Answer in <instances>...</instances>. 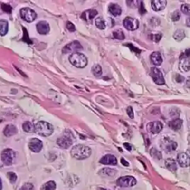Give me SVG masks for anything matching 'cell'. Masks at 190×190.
Here are the masks:
<instances>
[{
    "label": "cell",
    "mask_w": 190,
    "mask_h": 190,
    "mask_svg": "<svg viewBox=\"0 0 190 190\" xmlns=\"http://www.w3.org/2000/svg\"><path fill=\"white\" fill-rule=\"evenodd\" d=\"M181 57H187V58L190 57V48L186 49L185 52H184V54L182 55Z\"/></svg>",
    "instance_id": "cell-46"
},
{
    "label": "cell",
    "mask_w": 190,
    "mask_h": 190,
    "mask_svg": "<svg viewBox=\"0 0 190 190\" xmlns=\"http://www.w3.org/2000/svg\"><path fill=\"white\" fill-rule=\"evenodd\" d=\"M177 161L180 167H188L190 165V151L181 152L177 155Z\"/></svg>",
    "instance_id": "cell-10"
},
{
    "label": "cell",
    "mask_w": 190,
    "mask_h": 190,
    "mask_svg": "<svg viewBox=\"0 0 190 190\" xmlns=\"http://www.w3.org/2000/svg\"><path fill=\"white\" fill-rule=\"evenodd\" d=\"M74 142V136L70 130H65L64 133L57 139V145L61 148L67 149L70 147Z\"/></svg>",
    "instance_id": "cell-3"
},
{
    "label": "cell",
    "mask_w": 190,
    "mask_h": 190,
    "mask_svg": "<svg viewBox=\"0 0 190 190\" xmlns=\"http://www.w3.org/2000/svg\"><path fill=\"white\" fill-rule=\"evenodd\" d=\"M126 46H128V47H131V48H130L131 50L134 51V52H136V53H141V50H138V49L136 48V47H133V46L131 45V44H127Z\"/></svg>",
    "instance_id": "cell-45"
},
{
    "label": "cell",
    "mask_w": 190,
    "mask_h": 190,
    "mask_svg": "<svg viewBox=\"0 0 190 190\" xmlns=\"http://www.w3.org/2000/svg\"><path fill=\"white\" fill-rule=\"evenodd\" d=\"M116 184L120 187H131L136 184V180L131 176H125L119 178Z\"/></svg>",
    "instance_id": "cell-9"
},
{
    "label": "cell",
    "mask_w": 190,
    "mask_h": 190,
    "mask_svg": "<svg viewBox=\"0 0 190 190\" xmlns=\"http://www.w3.org/2000/svg\"><path fill=\"white\" fill-rule=\"evenodd\" d=\"M91 154V149L84 145H77L71 150V155L73 158L78 160H85L88 158Z\"/></svg>",
    "instance_id": "cell-1"
},
{
    "label": "cell",
    "mask_w": 190,
    "mask_h": 190,
    "mask_svg": "<svg viewBox=\"0 0 190 190\" xmlns=\"http://www.w3.org/2000/svg\"><path fill=\"white\" fill-rule=\"evenodd\" d=\"M7 175H8L9 180H10V182H12V183H14V182H16L18 177H17V175H16L14 172H8Z\"/></svg>",
    "instance_id": "cell-38"
},
{
    "label": "cell",
    "mask_w": 190,
    "mask_h": 190,
    "mask_svg": "<svg viewBox=\"0 0 190 190\" xmlns=\"http://www.w3.org/2000/svg\"><path fill=\"white\" fill-rule=\"evenodd\" d=\"M151 155H152L153 158L158 159V160H160V159H161V158H162L161 154H160V151H158V150H156L154 148L151 149Z\"/></svg>",
    "instance_id": "cell-36"
},
{
    "label": "cell",
    "mask_w": 190,
    "mask_h": 190,
    "mask_svg": "<svg viewBox=\"0 0 190 190\" xmlns=\"http://www.w3.org/2000/svg\"><path fill=\"white\" fill-rule=\"evenodd\" d=\"M3 133H4V135L6 137H11L14 136V135L17 134L18 129L15 126L12 125V124H9V125L6 126V127L5 128Z\"/></svg>",
    "instance_id": "cell-21"
},
{
    "label": "cell",
    "mask_w": 190,
    "mask_h": 190,
    "mask_svg": "<svg viewBox=\"0 0 190 190\" xmlns=\"http://www.w3.org/2000/svg\"><path fill=\"white\" fill-rule=\"evenodd\" d=\"M123 146H124V148L127 150V151H131V145H129V143H124Z\"/></svg>",
    "instance_id": "cell-47"
},
{
    "label": "cell",
    "mask_w": 190,
    "mask_h": 190,
    "mask_svg": "<svg viewBox=\"0 0 190 190\" xmlns=\"http://www.w3.org/2000/svg\"><path fill=\"white\" fill-rule=\"evenodd\" d=\"M185 31L182 29H179V30L176 31V32L173 34V38L177 41H181L182 40H183L185 38Z\"/></svg>",
    "instance_id": "cell-29"
},
{
    "label": "cell",
    "mask_w": 190,
    "mask_h": 190,
    "mask_svg": "<svg viewBox=\"0 0 190 190\" xmlns=\"http://www.w3.org/2000/svg\"><path fill=\"white\" fill-rule=\"evenodd\" d=\"M180 69L182 72H187L190 70V59L187 57H181L180 63Z\"/></svg>",
    "instance_id": "cell-18"
},
{
    "label": "cell",
    "mask_w": 190,
    "mask_h": 190,
    "mask_svg": "<svg viewBox=\"0 0 190 190\" xmlns=\"http://www.w3.org/2000/svg\"><path fill=\"white\" fill-rule=\"evenodd\" d=\"M121 163L122 164H123L124 166H126V167H128V166H129V163L126 160H125L124 158H121Z\"/></svg>",
    "instance_id": "cell-48"
},
{
    "label": "cell",
    "mask_w": 190,
    "mask_h": 190,
    "mask_svg": "<svg viewBox=\"0 0 190 190\" xmlns=\"http://www.w3.org/2000/svg\"><path fill=\"white\" fill-rule=\"evenodd\" d=\"M116 173V171L114 169L110 168H103L99 172V174L102 176H114Z\"/></svg>",
    "instance_id": "cell-26"
},
{
    "label": "cell",
    "mask_w": 190,
    "mask_h": 190,
    "mask_svg": "<svg viewBox=\"0 0 190 190\" xmlns=\"http://www.w3.org/2000/svg\"><path fill=\"white\" fill-rule=\"evenodd\" d=\"M66 28L68 29L69 31L74 32L76 31V27L71 21H67L66 23Z\"/></svg>",
    "instance_id": "cell-39"
},
{
    "label": "cell",
    "mask_w": 190,
    "mask_h": 190,
    "mask_svg": "<svg viewBox=\"0 0 190 190\" xmlns=\"http://www.w3.org/2000/svg\"><path fill=\"white\" fill-rule=\"evenodd\" d=\"M146 12H147V11H146V9L145 8V5H144L143 2H142V3H141V4H140V6H139L140 14H144L146 13Z\"/></svg>",
    "instance_id": "cell-43"
},
{
    "label": "cell",
    "mask_w": 190,
    "mask_h": 190,
    "mask_svg": "<svg viewBox=\"0 0 190 190\" xmlns=\"http://www.w3.org/2000/svg\"><path fill=\"white\" fill-rule=\"evenodd\" d=\"M98 190H107V189H99Z\"/></svg>",
    "instance_id": "cell-52"
},
{
    "label": "cell",
    "mask_w": 190,
    "mask_h": 190,
    "mask_svg": "<svg viewBox=\"0 0 190 190\" xmlns=\"http://www.w3.org/2000/svg\"><path fill=\"white\" fill-rule=\"evenodd\" d=\"M95 25L98 28L100 29V30H103L106 27V23L105 21L101 17H99L95 19Z\"/></svg>",
    "instance_id": "cell-30"
},
{
    "label": "cell",
    "mask_w": 190,
    "mask_h": 190,
    "mask_svg": "<svg viewBox=\"0 0 190 190\" xmlns=\"http://www.w3.org/2000/svg\"><path fill=\"white\" fill-rule=\"evenodd\" d=\"M186 25H187L189 27H190V17L186 19Z\"/></svg>",
    "instance_id": "cell-50"
},
{
    "label": "cell",
    "mask_w": 190,
    "mask_h": 190,
    "mask_svg": "<svg viewBox=\"0 0 190 190\" xmlns=\"http://www.w3.org/2000/svg\"><path fill=\"white\" fill-rule=\"evenodd\" d=\"M69 60L72 65L77 67V68H85L87 65V57L81 53H72L69 56Z\"/></svg>",
    "instance_id": "cell-4"
},
{
    "label": "cell",
    "mask_w": 190,
    "mask_h": 190,
    "mask_svg": "<svg viewBox=\"0 0 190 190\" xmlns=\"http://www.w3.org/2000/svg\"><path fill=\"white\" fill-rule=\"evenodd\" d=\"M182 125V120L179 118H176L173 120L170 123V126L174 131H178L181 129Z\"/></svg>",
    "instance_id": "cell-23"
},
{
    "label": "cell",
    "mask_w": 190,
    "mask_h": 190,
    "mask_svg": "<svg viewBox=\"0 0 190 190\" xmlns=\"http://www.w3.org/2000/svg\"><path fill=\"white\" fill-rule=\"evenodd\" d=\"M56 189V183L53 180L47 182L46 183L42 185L41 190H55Z\"/></svg>",
    "instance_id": "cell-28"
},
{
    "label": "cell",
    "mask_w": 190,
    "mask_h": 190,
    "mask_svg": "<svg viewBox=\"0 0 190 190\" xmlns=\"http://www.w3.org/2000/svg\"><path fill=\"white\" fill-rule=\"evenodd\" d=\"M167 2L165 0H153L151 1V6H152L153 10L155 12H159V11L164 10L167 6Z\"/></svg>",
    "instance_id": "cell-17"
},
{
    "label": "cell",
    "mask_w": 190,
    "mask_h": 190,
    "mask_svg": "<svg viewBox=\"0 0 190 190\" xmlns=\"http://www.w3.org/2000/svg\"><path fill=\"white\" fill-rule=\"evenodd\" d=\"M83 50V47L79 42L75 41H72V43H69L65 46L63 49V53L64 54L67 53H78L79 51Z\"/></svg>",
    "instance_id": "cell-8"
},
{
    "label": "cell",
    "mask_w": 190,
    "mask_h": 190,
    "mask_svg": "<svg viewBox=\"0 0 190 190\" xmlns=\"http://www.w3.org/2000/svg\"><path fill=\"white\" fill-rule=\"evenodd\" d=\"M163 129V124L159 121L149 122L147 125L148 131L154 134H158Z\"/></svg>",
    "instance_id": "cell-13"
},
{
    "label": "cell",
    "mask_w": 190,
    "mask_h": 190,
    "mask_svg": "<svg viewBox=\"0 0 190 190\" xmlns=\"http://www.w3.org/2000/svg\"><path fill=\"white\" fill-rule=\"evenodd\" d=\"M151 62L155 66L161 65L163 59H162L161 54L159 52H154L151 56Z\"/></svg>",
    "instance_id": "cell-20"
},
{
    "label": "cell",
    "mask_w": 190,
    "mask_h": 190,
    "mask_svg": "<svg viewBox=\"0 0 190 190\" xmlns=\"http://www.w3.org/2000/svg\"><path fill=\"white\" fill-rule=\"evenodd\" d=\"M127 114L131 119L134 118V113H133V109L131 107H129L127 108Z\"/></svg>",
    "instance_id": "cell-42"
},
{
    "label": "cell",
    "mask_w": 190,
    "mask_h": 190,
    "mask_svg": "<svg viewBox=\"0 0 190 190\" xmlns=\"http://www.w3.org/2000/svg\"><path fill=\"white\" fill-rule=\"evenodd\" d=\"M20 15L27 22H32L36 18V13L31 8H23L20 10Z\"/></svg>",
    "instance_id": "cell-6"
},
{
    "label": "cell",
    "mask_w": 190,
    "mask_h": 190,
    "mask_svg": "<svg viewBox=\"0 0 190 190\" xmlns=\"http://www.w3.org/2000/svg\"><path fill=\"white\" fill-rule=\"evenodd\" d=\"M176 81L178 83H182L184 81H185V78L183 76H182L180 74H176Z\"/></svg>",
    "instance_id": "cell-41"
},
{
    "label": "cell",
    "mask_w": 190,
    "mask_h": 190,
    "mask_svg": "<svg viewBox=\"0 0 190 190\" xmlns=\"http://www.w3.org/2000/svg\"><path fill=\"white\" fill-rule=\"evenodd\" d=\"M180 17H181V16H180V12H179L178 10H176L171 14V20H172V21L176 22V21H178L180 19Z\"/></svg>",
    "instance_id": "cell-35"
},
{
    "label": "cell",
    "mask_w": 190,
    "mask_h": 190,
    "mask_svg": "<svg viewBox=\"0 0 190 190\" xmlns=\"http://www.w3.org/2000/svg\"><path fill=\"white\" fill-rule=\"evenodd\" d=\"M161 34H154V35H151V39H152V41L156 42V43H158L160 41V39H161Z\"/></svg>",
    "instance_id": "cell-40"
},
{
    "label": "cell",
    "mask_w": 190,
    "mask_h": 190,
    "mask_svg": "<svg viewBox=\"0 0 190 190\" xmlns=\"http://www.w3.org/2000/svg\"><path fill=\"white\" fill-rule=\"evenodd\" d=\"M165 166L168 170H170V171L175 172L177 170V164L173 159H167V160H165Z\"/></svg>",
    "instance_id": "cell-24"
},
{
    "label": "cell",
    "mask_w": 190,
    "mask_h": 190,
    "mask_svg": "<svg viewBox=\"0 0 190 190\" xmlns=\"http://www.w3.org/2000/svg\"><path fill=\"white\" fill-rule=\"evenodd\" d=\"M123 26L127 30L135 31L139 27V22L136 18L127 17L123 20Z\"/></svg>",
    "instance_id": "cell-11"
},
{
    "label": "cell",
    "mask_w": 190,
    "mask_h": 190,
    "mask_svg": "<svg viewBox=\"0 0 190 190\" xmlns=\"http://www.w3.org/2000/svg\"><path fill=\"white\" fill-rule=\"evenodd\" d=\"M20 190H34V186L31 182H27L21 186Z\"/></svg>",
    "instance_id": "cell-37"
},
{
    "label": "cell",
    "mask_w": 190,
    "mask_h": 190,
    "mask_svg": "<svg viewBox=\"0 0 190 190\" xmlns=\"http://www.w3.org/2000/svg\"><path fill=\"white\" fill-rule=\"evenodd\" d=\"M151 75L152 77L153 81L156 85H165V80H164L163 74L160 69L157 67H151Z\"/></svg>",
    "instance_id": "cell-7"
},
{
    "label": "cell",
    "mask_w": 190,
    "mask_h": 190,
    "mask_svg": "<svg viewBox=\"0 0 190 190\" xmlns=\"http://www.w3.org/2000/svg\"><path fill=\"white\" fill-rule=\"evenodd\" d=\"M162 148L165 151H167V152H170V151H174V150L176 149L177 143L170 140H165L164 142L163 145H162Z\"/></svg>",
    "instance_id": "cell-19"
},
{
    "label": "cell",
    "mask_w": 190,
    "mask_h": 190,
    "mask_svg": "<svg viewBox=\"0 0 190 190\" xmlns=\"http://www.w3.org/2000/svg\"><path fill=\"white\" fill-rule=\"evenodd\" d=\"M36 30L40 34H48L50 31V25L49 24L45 21H41L40 22L36 24Z\"/></svg>",
    "instance_id": "cell-16"
},
{
    "label": "cell",
    "mask_w": 190,
    "mask_h": 190,
    "mask_svg": "<svg viewBox=\"0 0 190 190\" xmlns=\"http://www.w3.org/2000/svg\"><path fill=\"white\" fill-rule=\"evenodd\" d=\"M22 129L25 132H35V125L31 122H26L23 123Z\"/></svg>",
    "instance_id": "cell-27"
},
{
    "label": "cell",
    "mask_w": 190,
    "mask_h": 190,
    "mask_svg": "<svg viewBox=\"0 0 190 190\" xmlns=\"http://www.w3.org/2000/svg\"><path fill=\"white\" fill-rule=\"evenodd\" d=\"M29 149L33 152L38 153L43 148V142L36 138H33L28 143Z\"/></svg>",
    "instance_id": "cell-12"
},
{
    "label": "cell",
    "mask_w": 190,
    "mask_h": 190,
    "mask_svg": "<svg viewBox=\"0 0 190 190\" xmlns=\"http://www.w3.org/2000/svg\"><path fill=\"white\" fill-rule=\"evenodd\" d=\"M15 158V152L10 148L5 149L1 154V160L3 163L6 166H11L14 162Z\"/></svg>",
    "instance_id": "cell-5"
},
{
    "label": "cell",
    "mask_w": 190,
    "mask_h": 190,
    "mask_svg": "<svg viewBox=\"0 0 190 190\" xmlns=\"http://www.w3.org/2000/svg\"><path fill=\"white\" fill-rule=\"evenodd\" d=\"M100 163L105 165H116L117 159L113 154H106L100 160Z\"/></svg>",
    "instance_id": "cell-15"
},
{
    "label": "cell",
    "mask_w": 190,
    "mask_h": 190,
    "mask_svg": "<svg viewBox=\"0 0 190 190\" xmlns=\"http://www.w3.org/2000/svg\"><path fill=\"white\" fill-rule=\"evenodd\" d=\"M2 8H3V10H4L5 12H7V13H8H8H11V12H12V11L8 10V8L9 9H12V8H11V7L9 6L8 5L3 4V5H2Z\"/></svg>",
    "instance_id": "cell-44"
},
{
    "label": "cell",
    "mask_w": 190,
    "mask_h": 190,
    "mask_svg": "<svg viewBox=\"0 0 190 190\" xmlns=\"http://www.w3.org/2000/svg\"><path fill=\"white\" fill-rule=\"evenodd\" d=\"M92 70L93 74L95 76L98 77V76H100L102 75V68L100 65H95L92 67L91 69Z\"/></svg>",
    "instance_id": "cell-32"
},
{
    "label": "cell",
    "mask_w": 190,
    "mask_h": 190,
    "mask_svg": "<svg viewBox=\"0 0 190 190\" xmlns=\"http://www.w3.org/2000/svg\"><path fill=\"white\" fill-rule=\"evenodd\" d=\"M53 126L49 122L40 121L35 124V133L43 137L50 136L53 132Z\"/></svg>",
    "instance_id": "cell-2"
},
{
    "label": "cell",
    "mask_w": 190,
    "mask_h": 190,
    "mask_svg": "<svg viewBox=\"0 0 190 190\" xmlns=\"http://www.w3.org/2000/svg\"><path fill=\"white\" fill-rule=\"evenodd\" d=\"M97 14H98V12L95 9H87L81 14V18L85 21H87V23L91 24L92 22L93 19L96 17Z\"/></svg>",
    "instance_id": "cell-14"
},
{
    "label": "cell",
    "mask_w": 190,
    "mask_h": 190,
    "mask_svg": "<svg viewBox=\"0 0 190 190\" xmlns=\"http://www.w3.org/2000/svg\"><path fill=\"white\" fill-rule=\"evenodd\" d=\"M142 1H138V0H130V1H126L128 6L132 8H138L140 6Z\"/></svg>",
    "instance_id": "cell-33"
},
{
    "label": "cell",
    "mask_w": 190,
    "mask_h": 190,
    "mask_svg": "<svg viewBox=\"0 0 190 190\" xmlns=\"http://www.w3.org/2000/svg\"><path fill=\"white\" fill-rule=\"evenodd\" d=\"M109 12L115 17L120 16L122 14V8L118 4L112 3L109 5Z\"/></svg>",
    "instance_id": "cell-22"
},
{
    "label": "cell",
    "mask_w": 190,
    "mask_h": 190,
    "mask_svg": "<svg viewBox=\"0 0 190 190\" xmlns=\"http://www.w3.org/2000/svg\"><path fill=\"white\" fill-rule=\"evenodd\" d=\"M8 31V22L6 20L0 21V35L5 36Z\"/></svg>",
    "instance_id": "cell-25"
},
{
    "label": "cell",
    "mask_w": 190,
    "mask_h": 190,
    "mask_svg": "<svg viewBox=\"0 0 190 190\" xmlns=\"http://www.w3.org/2000/svg\"><path fill=\"white\" fill-rule=\"evenodd\" d=\"M181 11L183 14L190 16V5L189 4H182L181 5Z\"/></svg>",
    "instance_id": "cell-34"
},
{
    "label": "cell",
    "mask_w": 190,
    "mask_h": 190,
    "mask_svg": "<svg viewBox=\"0 0 190 190\" xmlns=\"http://www.w3.org/2000/svg\"><path fill=\"white\" fill-rule=\"evenodd\" d=\"M2 189H3V182H2V180L0 178V190H2Z\"/></svg>",
    "instance_id": "cell-51"
},
{
    "label": "cell",
    "mask_w": 190,
    "mask_h": 190,
    "mask_svg": "<svg viewBox=\"0 0 190 190\" xmlns=\"http://www.w3.org/2000/svg\"><path fill=\"white\" fill-rule=\"evenodd\" d=\"M113 36H114L116 39L118 40H123L125 39V34H124L123 31L121 29H118V30L114 31L113 33Z\"/></svg>",
    "instance_id": "cell-31"
},
{
    "label": "cell",
    "mask_w": 190,
    "mask_h": 190,
    "mask_svg": "<svg viewBox=\"0 0 190 190\" xmlns=\"http://www.w3.org/2000/svg\"><path fill=\"white\" fill-rule=\"evenodd\" d=\"M186 85L188 87H190V77H188L186 79Z\"/></svg>",
    "instance_id": "cell-49"
}]
</instances>
